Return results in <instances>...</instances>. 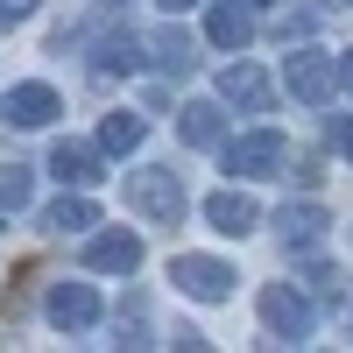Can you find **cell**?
Listing matches in <instances>:
<instances>
[{
	"mask_svg": "<svg viewBox=\"0 0 353 353\" xmlns=\"http://www.w3.org/2000/svg\"><path fill=\"white\" fill-rule=\"evenodd\" d=\"M57 113H64L57 85H14V92L0 99V121H8V128H50Z\"/></svg>",
	"mask_w": 353,
	"mask_h": 353,
	"instance_id": "cell-7",
	"label": "cell"
},
{
	"mask_svg": "<svg viewBox=\"0 0 353 353\" xmlns=\"http://www.w3.org/2000/svg\"><path fill=\"white\" fill-rule=\"evenodd\" d=\"M106 8H121V0H106Z\"/></svg>",
	"mask_w": 353,
	"mask_h": 353,
	"instance_id": "cell-25",
	"label": "cell"
},
{
	"mask_svg": "<svg viewBox=\"0 0 353 353\" xmlns=\"http://www.w3.org/2000/svg\"><path fill=\"white\" fill-rule=\"evenodd\" d=\"M28 191H36V184H28V170H21V163H8V170H0V212H21V205H28Z\"/></svg>",
	"mask_w": 353,
	"mask_h": 353,
	"instance_id": "cell-19",
	"label": "cell"
},
{
	"mask_svg": "<svg viewBox=\"0 0 353 353\" xmlns=\"http://www.w3.org/2000/svg\"><path fill=\"white\" fill-rule=\"evenodd\" d=\"M241 8H261V0H241Z\"/></svg>",
	"mask_w": 353,
	"mask_h": 353,
	"instance_id": "cell-24",
	"label": "cell"
},
{
	"mask_svg": "<svg viewBox=\"0 0 353 353\" xmlns=\"http://www.w3.org/2000/svg\"><path fill=\"white\" fill-rule=\"evenodd\" d=\"M176 128H184L191 149H219V141H226V113H219V106H184V121H176Z\"/></svg>",
	"mask_w": 353,
	"mask_h": 353,
	"instance_id": "cell-15",
	"label": "cell"
},
{
	"mask_svg": "<svg viewBox=\"0 0 353 353\" xmlns=\"http://www.w3.org/2000/svg\"><path fill=\"white\" fill-rule=\"evenodd\" d=\"M43 226H50V233H85V226H99V212H92L85 198H57L50 212H43Z\"/></svg>",
	"mask_w": 353,
	"mask_h": 353,
	"instance_id": "cell-16",
	"label": "cell"
},
{
	"mask_svg": "<svg viewBox=\"0 0 353 353\" xmlns=\"http://www.w3.org/2000/svg\"><path fill=\"white\" fill-rule=\"evenodd\" d=\"M141 64V43L134 36H106L99 43V71H134Z\"/></svg>",
	"mask_w": 353,
	"mask_h": 353,
	"instance_id": "cell-18",
	"label": "cell"
},
{
	"mask_svg": "<svg viewBox=\"0 0 353 353\" xmlns=\"http://www.w3.org/2000/svg\"><path fill=\"white\" fill-rule=\"evenodd\" d=\"M339 85H346V92H353V50L339 57Z\"/></svg>",
	"mask_w": 353,
	"mask_h": 353,
	"instance_id": "cell-22",
	"label": "cell"
},
{
	"mask_svg": "<svg viewBox=\"0 0 353 353\" xmlns=\"http://www.w3.org/2000/svg\"><path fill=\"white\" fill-rule=\"evenodd\" d=\"M290 92H297L304 106H325L339 92V64L318 57V50H297V57H290Z\"/></svg>",
	"mask_w": 353,
	"mask_h": 353,
	"instance_id": "cell-6",
	"label": "cell"
},
{
	"mask_svg": "<svg viewBox=\"0 0 353 353\" xmlns=\"http://www.w3.org/2000/svg\"><path fill=\"white\" fill-rule=\"evenodd\" d=\"M205 36H212L219 50H248L254 21H248V8H241V0H226V8H212V14H205Z\"/></svg>",
	"mask_w": 353,
	"mask_h": 353,
	"instance_id": "cell-12",
	"label": "cell"
},
{
	"mask_svg": "<svg viewBox=\"0 0 353 353\" xmlns=\"http://www.w3.org/2000/svg\"><path fill=\"white\" fill-rule=\"evenodd\" d=\"M141 134H149L141 113H106V121H99V149H106V156H134Z\"/></svg>",
	"mask_w": 353,
	"mask_h": 353,
	"instance_id": "cell-13",
	"label": "cell"
},
{
	"mask_svg": "<svg viewBox=\"0 0 353 353\" xmlns=\"http://www.w3.org/2000/svg\"><path fill=\"white\" fill-rule=\"evenodd\" d=\"M170 283L184 290V297H198V304H226L233 297V269L212 261V254H176L170 261Z\"/></svg>",
	"mask_w": 353,
	"mask_h": 353,
	"instance_id": "cell-3",
	"label": "cell"
},
{
	"mask_svg": "<svg viewBox=\"0 0 353 353\" xmlns=\"http://www.w3.org/2000/svg\"><path fill=\"white\" fill-rule=\"evenodd\" d=\"M85 269L92 276H134L141 269V233H128V226L92 233V241H85Z\"/></svg>",
	"mask_w": 353,
	"mask_h": 353,
	"instance_id": "cell-5",
	"label": "cell"
},
{
	"mask_svg": "<svg viewBox=\"0 0 353 353\" xmlns=\"http://www.w3.org/2000/svg\"><path fill=\"white\" fill-rule=\"evenodd\" d=\"M283 233H290V248H311L318 233H325V212H318V205H290V212H283Z\"/></svg>",
	"mask_w": 353,
	"mask_h": 353,
	"instance_id": "cell-17",
	"label": "cell"
},
{
	"mask_svg": "<svg viewBox=\"0 0 353 353\" xmlns=\"http://www.w3.org/2000/svg\"><path fill=\"white\" fill-rule=\"evenodd\" d=\"M283 163H290V141H283L276 128H254V134H241V141L226 149V170H233V176H276Z\"/></svg>",
	"mask_w": 353,
	"mask_h": 353,
	"instance_id": "cell-4",
	"label": "cell"
},
{
	"mask_svg": "<svg viewBox=\"0 0 353 353\" xmlns=\"http://www.w3.org/2000/svg\"><path fill=\"white\" fill-rule=\"evenodd\" d=\"M332 141H339V156H353V121H339V128H332Z\"/></svg>",
	"mask_w": 353,
	"mask_h": 353,
	"instance_id": "cell-21",
	"label": "cell"
},
{
	"mask_svg": "<svg viewBox=\"0 0 353 353\" xmlns=\"http://www.w3.org/2000/svg\"><path fill=\"white\" fill-rule=\"evenodd\" d=\"M163 8H170V14H184V8H198V0H163Z\"/></svg>",
	"mask_w": 353,
	"mask_h": 353,
	"instance_id": "cell-23",
	"label": "cell"
},
{
	"mask_svg": "<svg viewBox=\"0 0 353 353\" xmlns=\"http://www.w3.org/2000/svg\"><path fill=\"white\" fill-rule=\"evenodd\" d=\"M92 318H99V290H92V283H57V290H50V325L85 332Z\"/></svg>",
	"mask_w": 353,
	"mask_h": 353,
	"instance_id": "cell-9",
	"label": "cell"
},
{
	"mask_svg": "<svg viewBox=\"0 0 353 353\" xmlns=\"http://www.w3.org/2000/svg\"><path fill=\"white\" fill-rule=\"evenodd\" d=\"M219 99L248 106V113H269V78H261L248 57H241V64H226V71H219Z\"/></svg>",
	"mask_w": 353,
	"mask_h": 353,
	"instance_id": "cell-10",
	"label": "cell"
},
{
	"mask_svg": "<svg viewBox=\"0 0 353 353\" xmlns=\"http://www.w3.org/2000/svg\"><path fill=\"white\" fill-rule=\"evenodd\" d=\"M43 0H0V28H14V21H28Z\"/></svg>",
	"mask_w": 353,
	"mask_h": 353,
	"instance_id": "cell-20",
	"label": "cell"
},
{
	"mask_svg": "<svg viewBox=\"0 0 353 353\" xmlns=\"http://www.w3.org/2000/svg\"><path fill=\"white\" fill-rule=\"evenodd\" d=\"M261 325H269L276 339H290V346H297V339L318 325V311H311V297H304V290H290V283H261Z\"/></svg>",
	"mask_w": 353,
	"mask_h": 353,
	"instance_id": "cell-2",
	"label": "cell"
},
{
	"mask_svg": "<svg viewBox=\"0 0 353 353\" xmlns=\"http://www.w3.org/2000/svg\"><path fill=\"white\" fill-rule=\"evenodd\" d=\"M128 205L141 219H156V226L184 219V176L176 170H128Z\"/></svg>",
	"mask_w": 353,
	"mask_h": 353,
	"instance_id": "cell-1",
	"label": "cell"
},
{
	"mask_svg": "<svg viewBox=\"0 0 353 353\" xmlns=\"http://www.w3.org/2000/svg\"><path fill=\"white\" fill-rule=\"evenodd\" d=\"M149 50H156V64H163V71H176V78L198 64V43L184 36V28H156V36H149Z\"/></svg>",
	"mask_w": 353,
	"mask_h": 353,
	"instance_id": "cell-14",
	"label": "cell"
},
{
	"mask_svg": "<svg viewBox=\"0 0 353 353\" xmlns=\"http://www.w3.org/2000/svg\"><path fill=\"white\" fill-rule=\"evenodd\" d=\"M205 219H212L226 241H248V233L261 226V205L248 191H212V198H205Z\"/></svg>",
	"mask_w": 353,
	"mask_h": 353,
	"instance_id": "cell-8",
	"label": "cell"
},
{
	"mask_svg": "<svg viewBox=\"0 0 353 353\" xmlns=\"http://www.w3.org/2000/svg\"><path fill=\"white\" fill-rule=\"evenodd\" d=\"M50 170L64 176V184H78V191L106 176V170H99V149H85V141H57V149H50Z\"/></svg>",
	"mask_w": 353,
	"mask_h": 353,
	"instance_id": "cell-11",
	"label": "cell"
}]
</instances>
